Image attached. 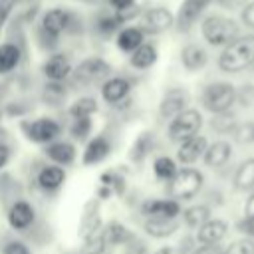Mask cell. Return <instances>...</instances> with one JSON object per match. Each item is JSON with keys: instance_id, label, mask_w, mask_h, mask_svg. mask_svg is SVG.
Wrapping results in <instances>:
<instances>
[{"instance_id": "obj_1", "label": "cell", "mask_w": 254, "mask_h": 254, "mask_svg": "<svg viewBox=\"0 0 254 254\" xmlns=\"http://www.w3.org/2000/svg\"><path fill=\"white\" fill-rule=\"evenodd\" d=\"M254 64V34L238 36L218 56V67L226 73H238Z\"/></svg>"}, {"instance_id": "obj_2", "label": "cell", "mask_w": 254, "mask_h": 254, "mask_svg": "<svg viewBox=\"0 0 254 254\" xmlns=\"http://www.w3.org/2000/svg\"><path fill=\"white\" fill-rule=\"evenodd\" d=\"M200 32L202 38L210 44V46H228L232 40L238 38L240 28L234 20L220 16V14H210L202 20L200 24Z\"/></svg>"}, {"instance_id": "obj_3", "label": "cell", "mask_w": 254, "mask_h": 254, "mask_svg": "<svg viewBox=\"0 0 254 254\" xmlns=\"http://www.w3.org/2000/svg\"><path fill=\"white\" fill-rule=\"evenodd\" d=\"M236 101V87L228 81H214V83H208L202 93H200V103L202 107L216 115V113H224V111H230L232 103Z\"/></svg>"}, {"instance_id": "obj_4", "label": "cell", "mask_w": 254, "mask_h": 254, "mask_svg": "<svg viewBox=\"0 0 254 254\" xmlns=\"http://www.w3.org/2000/svg\"><path fill=\"white\" fill-rule=\"evenodd\" d=\"M109 77H111V65L103 58H87V60L79 62L69 75L71 83L79 85V87H89V85L101 83Z\"/></svg>"}, {"instance_id": "obj_5", "label": "cell", "mask_w": 254, "mask_h": 254, "mask_svg": "<svg viewBox=\"0 0 254 254\" xmlns=\"http://www.w3.org/2000/svg\"><path fill=\"white\" fill-rule=\"evenodd\" d=\"M204 177L200 171L192 169V167H185L179 169L177 175L169 181V194L173 200H190L198 194V190L202 189Z\"/></svg>"}, {"instance_id": "obj_6", "label": "cell", "mask_w": 254, "mask_h": 254, "mask_svg": "<svg viewBox=\"0 0 254 254\" xmlns=\"http://www.w3.org/2000/svg\"><path fill=\"white\" fill-rule=\"evenodd\" d=\"M202 127V115L196 109H185L183 113H179L177 117H173L169 121L167 127V137L173 143H183L194 135H198Z\"/></svg>"}, {"instance_id": "obj_7", "label": "cell", "mask_w": 254, "mask_h": 254, "mask_svg": "<svg viewBox=\"0 0 254 254\" xmlns=\"http://www.w3.org/2000/svg\"><path fill=\"white\" fill-rule=\"evenodd\" d=\"M73 18L75 16L65 8H52V10L44 12V16L40 20V36L46 40H52L56 44L64 32L71 30Z\"/></svg>"}, {"instance_id": "obj_8", "label": "cell", "mask_w": 254, "mask_h": 254, "mask_svg": "<svg viewBox=\"0 0 254 254\" xmlns=\"http://www.w3.org/2000/svg\"><path fill=\"white\" fill-rule=\"evenodd\" d=\"M20 129L24 131L26 139L38 145H48L56 141L62 133V125L52 117H38L32 121H22Z\"/></svg>"}, {"instance_id": "obj_9", "label": "cell", "mask_w": 254, "mask_h": 254, "mask_svg": "<svg viewBox=\"0 0 254 254\" xmlns=\"http://www.w3.org/2000/svg\"><path fill=\"white\" fill-rule=\"evenodd\" d=\"M175 26V16L171 10H167L165 6H155V8H147L141 14V30L145 34H163L167 30H171Z\"/></svg>"}, {"instance_id": "obj_10", "label": "cell", "mask_w": 254, "mask_h": 254, "mask_svg": "<svg viewBox=\"0 0 254 254\" xmlns=\"http://www.w3.org/2000/svg\"><path fill=\"white\" fill-rule=\"evenodd\" d=\"M187 103H189V93L181 87H171L165 91V95L159 103V115L163 119H173L179 113H183L185 109H189Z\"/></svg>"}, {"instance_id": "obj_11", "label": "cell", "mask_w": 254, "mask_h": 254, "mask_svg": "<svg viewBox=\"0 0 254 254\" xmlns=\"http://www.w3.org/2000/svg\"><path fill=\"white\" fill-rule=\"evenodd\" d=\"M36 220V210L28 200H14L8 208V224L16 232L28 230Z\"/></svg>"}, {"instance_id": "obj_12", "label": "cell", "mask_w": 254, "mask_h": 254, "mask_svg": "<svg viewBox=\"0 0 254 254\" xmlns=\"http://www.w3.org/2000/svg\"><path fill=\"white\" fill-rule=\"evenodd\" d=\"M131 89H133L131 79H127L123 75H113L101 83V97L105 103L117 105L131 93Z\"/></svg>"}, {"instance_id": "obj_13", "label": "cell", "mask_w": 254, "mask_h": 254, "mask_svg": "<svg viewBox=\"0 0 254 254\" xmlns=\"http://www.w3.org/2000/svg\"><path fill=\"white\" fill-rule=\"evenodd\" d=\"M111 141L105 137V135H95L87 141L83 153H81V165L83 167H91V165H97L101 161H105L109 155H111Z\"/></svg>"}, {"instance_id": "obj_14", "label": "cell", "mask_w": 254, "mask_h": 254, "mask_svg": "<svg viewBox=\"0 0 254 254\" xmlns=\"http://www.w3.org/2000/svg\"><path fill=\"white\" fill-rule=\"evenodd\" d=\"M212 0H183L179 14L175 18V26L179 32H187L192 28V24L200 18V14L204 12V8L210 4Z\"/></svg>"}, {"instance_id": "obj_15", "label": "cell", "mask_w": 254, "mask_h": 254, "mask_svg": "<svg viewBox=\"0 0 254 254\" xmlns=\"http://www.w3.org/2000/svg\"><path fill=\"white\" fill-rule=\"evenodd\" d=\"M42 71H44V75H46L48 81H64V79H67L71 75L73 65H71V62H69V58L65 54H60L58 52V54H52L44 62Z\"/></svg>"}, {"instance_id": "obj_16", "label": "cell", "mask_w": 254, "mask_h": 254, "mask_svg": "<svg viewBox=\"0 0 254 254\" xmlns=\"http://www.w3.org/2000/svg\"><path fill=\"white\" fill-rule=\"evenodd\" d=\"M44 153H46L48 159L54 161V165H60V167L71 165L75 161V157H77L75 145L69 143V141H62V139H56V141L48 143L46 149H44Z\"/></svg>"}, {"instance_id": "obj_17", "label": "cell", "mask_w": 254, "mask_h": 254, "mask_svg": "<svg viewBox=\"0 0 254 254\" xmlns=\"http://www.w3.org/2000/svg\"><path fill=\"white\" fill-rule=\"evenodd\" d=\"M36 183H38V187H40L42 190H46V192H56V190L62 189L64 183H65V171H64V167H60V165H44V167L38 171V175H36Z\"/></svg>"}, {"instance_id": "obj_18", "label": "cell", "mask_w": 254, "mask_h": 254, "mask_svg": "<svg viewBox=\"0 0 254 254\" xmlns=\"http://www.w3.org/2000/svg\"><path fill=\"white\" fill-rule=\"evenodd\" d=\"M141 212L149 218V216H159V218H177L181 214V204L173 198H149L141 204Z\"/></svg>"}, {"instance_id": "obj_19", "label": "cell", "mask_w": 254, "mask_h": 254, "mask_svg": "<svg viewBox=\"0 0 254 254\" xmlns=\"http://www.w3.org/2000/svg\"><path fill=\"white\" fill-rule=\"evenodd\" d=\"M206 147H208L206 137L194 135V137H190V139H187V141H183V143L179 145L177 159H179L183 165H192L194 161H198V159L204 155Z\"/></svg>"}, {"instance_id": "obj_20", "label": "cell", "mask_w": 254, "mask_h": 254, "mask_svg": "<svg viewBox=\"0 0 254 254\" xmlns=\"http://www.w3.org/2000/svg\"><path fill=\"white\" fill-rule=\"evenodd\" d=\"M226 234H228V224L220 218H210L196 230V242H200V244H218Z\"/></svg>"}, {"instance_id": "obj_21", "label": "cell", "mask_w": 254, "mask_h": 254, "mask_svg": "<svg viewBox=\"0 0 254 254\" xmlns=\"http://www.w3.org/2000/svg\"><path fill=\"white\" fill-rule=\"evenodd\" d=\"M143 42H145V32L139 26H123L115 36V44L123 54L135 52Z\"/></svg>"}, {"instance_id": "obj_22", "label": "cell", "mask_w": 254, "mask_h": 254, "mask_svg": "<svg viewBox=\"0 0 254 254\" xmlns=\"http://www.w3.org/2000/svg\"><path fill=\"white\" fill-rule=\"evenodd\" d=\"M206 62H208V54L198 44H187L181 50V64L187 71H198L206 65Z\"/></svg>"}, {"instance_id": "obj_23", "label": "cell", "mask_w": 254, "mask_h": 254, "mask_svg": "<svg viewBox=\"0 0 254 254\" xmlns=\"http://www.w3.org/2000/svg\"><path fill=\"white\" fill-rule=\"evenodd\" d=\"M143 230L153 236V238H167L173 236L179 230V220L177 218H159V216H149L143 222Z\"/></svg>"}, {"instance_id": "obj_24", "label": "cell", "mask_w": 254, "mask_h": 254, "mask_svg": "<svg viewBox=\"0 0 254 254\" xmlns=\"http://www.w3.org/2000/svg\"><path fill=\"white\" fill-rule=\"evenodd\" d=\"M230 155H232V145L228 141H214V143H210L206 147L202 157H204V163L210 169H218V167L228 163Z\"/></svg>"}, {"instance_id": "obj_25", "label": "cell", "mask_w": 254, "mask_h": 254, "mask_svg": "<svg viewBox=\"0 0 254 254\" xmlns=\"http://www.w3.org/2000/svg\"><path fill=\"white\" fill-rule=\"evenodd\" d=\"M157 58H159L157 48L149 42H143L135 52L129 54V65L135 69H149L151 65H155Z\"/></svg>"}, {"instance_id": "obj_26", "label": "cell", "mask_w": 254, "mask_h": 254, "mask_svg": "<svg viewBox=\"0 0 254 254\" xmlns=\"http://www.w3.org/2000/svg\"><path fill=\"white\" fill-rule=\"evenodd\" d=\"M101 232H103V238H105L107 248L123 246V244H127V242L133 238V234L129 232V228H127L125 224H121L119 220H111V222H107L105 228H101Z\"/></svg>"}, {"instance_id": "obj_27", "label": "cell", "mask_w": 254, "mask_h": 254, "mask_svg": "<svg viewBox=\"0 0 254 254\" xmlns=\"http://www.w3.org/2000/svg\"><path fill=\"white\" fill-rule=\"evenodd\" d=\"M101 230V218H99V210L95 202H87L83 216H81V224H79V236L85 240L93 234H97Z\"/></svg>"}, {"instance_id": "obj_28", "label": "cell", "mask_w": 254, "mask_h": 254, "mask_svg": "<svg viewBox=\"0 0 254 254\" xmlns=\"http://www.w3.org/2000/svg\"><path fill=\"white\" fill-rule=\"evenodd\" d=\"M20 60H22V50L14 42L0 44V75L14 71L20 65Z\"/></svg>"}, {"instance_id": "obj_29", "label": "cell", "mask_w": 254, "mask_h": 254, "mask_svg": "<svg viewBox=\"0 0 254 254\" xmlns=\"http://www.w3.org/2000/svg\"><path fill=\"white\" fill-rule=\"evenodd\" d=\"M67 97V89L62 81H46L42 89V101L50 107H60Z\"/></svg>"}, {"instance_id": "obj_30", "label": "cell", "mask_w": 254, "mask_h": 254, "mask_svg": "<svg viewBox=\"0 0 254 254\" xmlns=\"http://www.w3.org/2000/svg\"><path fill=\"white\" fill-rule=\"evenodd\" d=\"M234 187L238 190H254V159H246L234 173Z\"/></svg>"}, {"instance_id": "obj_31", "label": "cell", "mask_w": 254, "mask_h": 254, "mask_svg": "<svg viewBox=\"0 0 254 254\" xmlns=\"http://www.w3.org/2000/svg\"><path fill=\"white\" fill-rule=\"evenodd\" d=\"M151 149H153V135H151L149 131L139 133V137H137V139L133 141V145H131L129 159H131L133 163H143L145 157L151 153Z\"/></svg>"}, {"instance_id": "obj_32", "label": "cell", "mask_w": 254, "mask_h": 254, "mask_svg": "<svg viewBox=\"0 0 254 254\" xmlns=\"http://www.w3.org/2000/svg\"><path fill=\"white\" fill-rule=\"evenodd\" d=\"M183 220L189 228H200L206 220H210V208L206 204H194L183 210Z\"/></svg>"}, {"instance_id": "obj_33", "label": "cell", "mask_w": 254, "mask_h": 254, "mask_svg": "<svg viewBox=\"0 0 254 254\" xmlns=\"http://www.w3.org/2000/svg\"><path fill=\"white\" fill-rule=\"evenodd\" d=\"M67 113L71 119H77V117H91L93 113H97V101L95 97H79L75 99L69 107H67Z\"/></svg>"}, {"instance_id": "obj_34", "label": "cell", "mask_w": 254, "mask_h": 254, "mask_svg": "<svg viewBox=\"0 0 254 254\" xmlns=\"http://www.w3.org/2000/svg\"><path fill=\"white\" fill-rule=\"evenodd\" d=\"M236 115L232 113V111H224V113H216V115H212V119H210V129L214 131V133H220V135H232V131H234V127H236Z\"/></svg>"}, {"instance_id": "obj_35", "label": "cell", "mask_w": 254, "mask_h": 254, "mask_svg": "<svg viewBox=\"0 0 254 254\" xmlns=\"http://www.w3.org/2000/svg\"><path fill=\"white\" fill-rule=\"evenodd\" d=\"M177 163L171 159V157H167V155H161V157H157L155 161H153V173H155V177L157 179H161V181H171L175 175H177Z\"/></svg>"}, {"instance_id": "obj_36", "label": "cell", "mask_w": 254, "mask_h": 254, "mask_svg": "<svg viewBox=\"0 0 254 254\" xmlns=\"http://www.w3.org/2000/svg\"><path fill=\"white\" fill-rule=\"evenodd\" d=\"M93 131V121L91 117H77V119H71V125H69V135L75 139V141H85Z\"/></svg>"}, {"instance_id": "obj_37", "label": "cell", "mask_w": 254, "mask_h": 254, "mask_svg": "<svg viewBox=\"0 0 254 254\" xmlns=\"http://www.w3.org/2000/svg\"><path fill=\"white\" fill-rule=\"evenodd\" d=\"M99 183H101L103 187H109V189H111L115 194H119V196L125 192V187H127L125 177L119 175L117 171H105V173H101Z\"/></svg>"}, {"instance_id": "obj_38", "label": "cell", "mask_w": 254, "mask_h": 254, "mask_svg": "<svg viewBox=\"0 0 254 254\" xmlns=\"http://www.w3.org/2000/svg\"><path fill=\"white\" fill-rule=\"evenodd\" d=\"M232 137H234V141L240 143V145H250V143H254V121L236 123L234 131H232Z\"/></svg>"}, {"instance_id": "obj_39", "label": "cell", "mask_w": 254, "mask_h": 254, "mask_svg": "<svg viewBox=\"0 0 254 254\" xmlns=\"http://www.w3.org/2000/svg\"><path fill=\"white\" fill-rule=\"evenodd\" d=\"M85 246H83V254H103L107 250V244H105V238H103V232L99 230L97 234L89 236L83 240Z\"/></svg>"}, {"instance_id": "obj_40", "label": "cell", "mask_w": 254, "mask_h": 254, "mask_svg": "<svg viewBox=\"0 0 254 254\" xmlns=\"http://www.w3.org/2000/svg\"><path fill=\"white\" fill-rule=\"evenodd\" d=\"M222 254H254V240L252 238H240L232 242Z\"/></svg>"}, {"instance_id": "obj_41", "label": "cell", "mask_w": 254, "mask_h": 254, "mask_svg": "<svg viewBox=\"0 0 254 254\" xmlns=\"http://www.w3.org/2000/svg\"><path fill=\"white\" fill-rule=\"evenodd\" d=\"M236 101L242 107H250L254 105V85L252 83H242L236 91Z\"/></svg>"}, {"instance_id": "obj_42", "label": "cell", "mask_w": 254, "mask_h": 254, "mask_svg": "<svg viewBox=\"0 0 254 254\" xmlns=\"http://www.w3.org/2000/svg\"><path fill=\"white\" fill-rule=\"evenodd\" d=\"M2 254H32V252H30V248L22 240H10L2 248Z\"/></svg>"}, {"instance_id": "obj_43", "label": "cell", "mask_w": 254, "mask_h": 254, "mask_svg": "<svg viewBox=\"0 0 254 254\" xmlns=\"http://www.w3.org/2000/svg\"><path fill=\"white\" fill-rule=\"evenodd\" d=\"M14 6H16V0H0V30L4 28V24H6Z\"/></svg>"}, {"instance_id": "obj_44", "label": "cell", "mask_w": 254, "mask_h": 254, "mask_svg": "<svg viewBox=\"0 0 254 254\" xmlns=\"http://www.w3.org/2000/svg\"><path fill=\"white\" fill-rule=\"evenodd\" d=\"M236 228H238L242 234H246V238H254V220H252V218L244 216V218L236 224Z\"/></svg>"}, {"instance_id": "obj_45", "label": "cell", "mask_w": 254, "mask_h": 254, "mask_svg": "<svg viewBox=\"0 0 254 254\" xmlns=\"http://www.w3.org/2000/svg\"><path fill=\"white\" fill-rule=\"evenodd\" d=\"M216 2L224 10H240V8H244L248 4V0H216Z\"/></svg>"}, {"instance_id": "obj_46", "label": "cell", "mask_w": 254, "mask_h": 254, "mask_svg": "<svg viewBox=\"0 0 254 254\" xmlns=\"http://www.w3.org/2000/svg\"><path fill=\"white\" fill-rule=\"evenodd\" d=\"M242 22L248 28H254V2H248L242 10Z\"/></svg>"}, {"instance_id": "obj_47", "label": "cell", "mask_w": 254, "mask_h": 254, "mask_svg": "<svg viewBox=\"0 0 254 254\" xmlns=\"http://www.w3.org/2000/svg\"><path fill=\"white\" fill-rule=\"evenodd\" d=\"M224 250L218 244H202L196 250H192V254H222Z\"/></svg>"}, {"instance_id": "obj_48", "label": "cell", "mask_w": 254, "mask_h": 254, "mask_svg": "<svg viewBox=\"0 0 254 254\" xmlns=\"http://www.w3.org/2000/svg\"><path fill=\"white\" fill-rule=\"evenodd\" d=\"M111 4V8L115 12H123V10H129L135 6V0H107Z\"/></svg>"}, {"instance_id": "obj_49", "label": "cell", "mask_w": 254, "mask_h": 254, "mask_svg": "<svg viewBox=\"0 0 254 254\" xmlns=\"http://www.w3.org/2000/svg\"><path fill=\"white\" fill-rule=\"evenodd\" d=\"M10 147L6 145V143H2L0 141V169H4L6 165H8V161H10Z\"/></svg>"}, {"instance_id": "obj_50", "label": "cell", "mask_w": 254, "mask_h": 254, "mask_svg": "<svg viewBox=\"0 0 254 254\" xmlns=\"http://www.w3.org/2000/svg\"><path fill=\"white\" fill-rule=\"evenodd\" d=\"M153 254H187V252H183L179 246H165V248H159Z\"/></svg>"}, {"instance_id": "obj_51", "label": "cell", "mask_w": 254, "mask_h": 254, "mask_svg": "<svg viewBox=\"0 0 254 254\" xmlns=\"http://www.w3.org/2000/svg\"><path fill=\"white\" fill-rule=\"evenodd\" d=\"M244 216H248V218H252L254 220V192H252V196L246 200V206H244Z\"/></svg>"}, {"instance_id": "obj_52", "label": "cell", "mask_w": 254, "mask_h": 254, "mask_svg": "<svg viewBox=\"0 0 254 254\" xmlns=\"http://www.w3.org/2000/svg\"><path fill=\"white\" fill-rule=\"evenodd\" d=\"M111 194H113V190H111L109 187H103V185H101V187L97 189V196H99V198H109Z\"/></svg>"}]
</instances>
